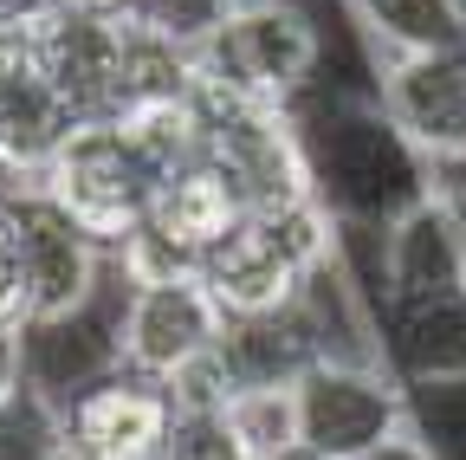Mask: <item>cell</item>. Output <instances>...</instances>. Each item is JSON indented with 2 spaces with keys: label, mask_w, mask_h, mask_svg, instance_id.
I'll return each instance as SVG.
<instances>
[{
  "label": "cell",
  "mask_w": 466,
  "mask_h": 460,
  "mask_svg": "<svg viewBox=\"0 0 466 460\" xmlns=\"http://www.w3.org/2000/svg\"><path fill=\"white\" fill-rule=\"evenodd\" d=\"M291 110H299V130H305L311 189L343 220V234H382V227H395L415 201H428L441 189L434 169L415 156V143L389 124L376 91L318 85Z\"/></svg>",
  "instance_id": "obj_1"
},
{
  "label": "cell",
  "mask_w": 466,
  "mask_h": 460,
  "mask_svg": "<svg viewBox=\"0 0 466 460\" xmlns=\"http://www.w3.org/2000/svg\"><path fill=\"white\" fill-rule=\"evenodd\" d=\"M337 253H343V220L318 195H305L279 208H247L233 220V234L208 247L201 279L227 318H259V312H291Z\"/></svg>",
  "instance_id": "obj_2"
},
{
  "label": "cell",
  "mask_w": 466,
  "mask_h": 460,
  "mask_svg": "<svg viewBox=\"0 0 466 460\" xmlns=\"http://www.w3.org/2000/svg\"><path fill=\"white\" fill-rule=\"evenodd\" d=\"M208 85L259 104H299L324 85V33L305 0H233V14L201 46Z\"/></svg>",
  "instance_id": "obj_3"
},
{
  "label": "cell",
  "mask_w": 466,
  "mask_h": 460,
  "mask_svg": "<svg viewBox=\"0 0 466 460\" xmlns=\"http://www.w3.org/2000/svg\"><path fill=\"white\" fill-rule=\"evenodd\" d=\"M0 214H7L14 247H20L26 318H58L110 292L116 279L110 247L46 182H0Z\"/></svg>",
  "instance_id": "obj_4"
},
{
  "label": "cell",
  "mask_w": 466,
  "mask_h": 460,
  "mask_svg": "<svg viewBox=\"0 0 466 460\" xmlns=\"http://www.w3.org/2000/svg\"><path fill=\"white\" fill-rule=\"evenodd\" d=\"M39 182L66 201L104 247H116L156 208L168 169L143 149V137L124 118H85L66 143H58V156H52V169Z\"/></svg>",
  "instance_id": "obj_5"
},
{
  "label": "cell",
  "mask_w": 466,
  "mask_h": 460,
  "mask_svg": "<svg viewBox=\"0 0 466 460\" xmlns=\"http://www.w3.org/2000/svg\"><path fill=\"white\" fill-rule=\"evenodd\" d=\"M299 441L318 460H370L382 441L415 428V389L382 357H318L299 383Z\"/></svg>",
  "instance_id": "obj_6"
},
{
  "label": "cell",
  "mask_w": 466,
  "mask_h": 460,
  "mask_svg": "<svg viewBox=\"0 0 466 460\" xmlns=\"http://www.w3.org/2000/svg\"><path fill=\"white\" fill-rule=\"evenodd\" d=\"M208 104V162L240 189L247 208H279V201H305L311 189V156L305 130L291 104H259L240 91L201 85Z\"/></svg>",
  "instance_id": "obj_7"
},
{
  "label": "cell",
  "mask_w": 466,
  "mask_h": 460,
  "mask_svg": "<svg viewBox=\"0 0 466 460\" xmlns=\"http://www.w3.org/2000/svg\"><path fill=\"white\" fill-rule=\"evenodd\" d=\"M376 104L415 143V156L434 169V182L466 176V39L434 46V52H408V59H382Z\"/></svg>",
  "instance_id": "obj_8"
},
{
  "label": "cell",
  "mask_w": 466,
  "mask_h": 460,
  "mask_svg": "<svg viewBox=\"0 0 466 460\" xmlns=\"http://www.w3.org/2000/svg\"><path fill=\"white\" fill-rule=\"evenodd\" d=\"M227 331V312L220 299L208 292L201 272H182V279H143L130 285L124 279V305H116V337H124V370L137 376H182L188 363H201Z\"/></svg>",
  "instance_id": "obj_9"
},
{
  "label": "cell",
  "mask_w": 466,
  "mask_h": 460,
  "mask_svg": "<svg viewBox=\"0 0 466 460\" xmlns=\"http://www.w3.org/2000/svg\"><path fill=\"white\" fill-rule=\"evenodd\" d=\"M116 305H124V279H110V292L58 312V318H26V389L46 402H78L104 376L124 370V337H116Z\"/></svg>",
  "instance_id": "obj_10"
},
{
  "label": "cell",
  "mask_w": 466,
  "mask_h": 460,
  "mask_svg": "<svg viewBox=\"0 0 466 460\" xmlns=\"http://www.w3.org/2000/svg\"><path fill=\"white\" fill-rule=\"evenodd\" d=\"M33 66L72 104L78 124L85 118H116V91H124V20L52 7L46 20H33Z\"/></svg>",
  "instance_id": "obj_11"
},
{
  "label": "cell",
  "mask_w": 466,
  "mask_h": 460,
  "mask_svg": "<svg viewBox=\"0 0 466 460\" xmlns=\"http://www.w3.org/2000/svg\"><path fill=\"white\" fill-rule=\"evenodd\" d=\"M66 428L78 460H162L175 434V395L156 376L116 370L78 402H66Z\"/></svg>",
  "instance_id": "obj_12"
},
{
  "label": "cell",
  "mask_w": 466,
  "mask_h": 460,
  "mask_svg": "<svg viewBox=\"0 0 466 460\" xmlns=\"http://www.w3.org/2000/svg\"><path fill=\"white\" fill-rule=\"evenodd\" d=\"M214 357L227 363L233 389H291L324 357V337L305 318V305H291V312H259V318H227Z\"/></svg>",
  "instance_id": "obj_13"
},
{
  "label": "cell",
  "mask_w": 466,
  "mask_h": 460,
  "mask_svg": "<svg viewBox=\"0 0 466 460\" xmlns=\"http://www.w3.org/2000/svg\"><path fill=\"white\" fill-rule=\"evenodd\" d=\"M72 130H78L72 104L46 85L33 59L0 78V182H39Z\"/></svg>",
  "instance_id": "obj_14"
},
{
  "label": "cell",
  "mask_w": 466,
  "mask_h": 460,
  "mask_svg": "<svg viewBox=\"0 0 466 460\" xmlns=\"http://www.w3.org/2000/svg\"><path fill=\"white\" fill-rule=\"evenodd\" d=\"M247 214V201H240V189H233L220 169L201 156V162H188V169H175V176L162 182V195H156V208L143 214L149 227H162V234L182 247L195 266L208 260V247H220L227 234H233V220Z\"/></svg>",
  "instance_id": "obj_15"
},
{
  "label": "cell",
  "mask_w": 466,
  "mask_h": 460,
  "mask_svg": "<svg viewBox=\"0 0 466 460\" xmlns=\"http://www.w3.org/2000/svg\"><path fill=\"white\" fill-rule=\"evenodd\" d=\"M343 7L357 39L370 46V66L466 39V0H343Z\"/></svg>",
  "instance_id": "obj_16"
},
{
  "label": "cell",
  "mask_w": 466,
  "mask_h": 460,
  "mask_svg": "<svg viewBox=\"0 0 466 460\" xmlns=\"http://www.w3.org/2000/svg\"><path fill=\"white\" fill-rule=\"evenodd\" d=\"M227 422H233V434L247 441L253 460H279L291 447H305L299 441V395H291V389H233Z\"/></svg>",
  "instance_id": "obj_17"
},
{
  "label": "cell",
  "mask_w": 466,
  "mask_h": 460,
  "mask_svg": "<svg viewBox=\"0 0 466 460\" xmlns=\"http://www.w3.org/2000/svg\"><path fill=\"white\" fill-rule=\"evenodd\" d=\"M0 460H78L66 409L33 395V389L20 402H7V409H0Z\"/></svg>",
  "instance_id": "obj_18"
},
{
  "label": "cell",
  "mask_w": 466,
  "mask_h": 460,
  "mask_svg": "<svg viewBox=\"0 0 466 460\" xmlns=\"http://www.w3.org/2000/svg\"><path fill=\"white\" fill-rule=\"evenodd\" d=\"M162 460H253V454L233 434L227 409H175V434Z\"/></svg>",
  "instance_id": "obj_19"
},
{
  "label": "cell",
  "mask_w": 466,
  "mask_h": 460,
  "mask_svg": "<svg viewBox=\"0 0 466 460\" xmlns=\"http://www.w3.org/2000/svg\"><path fill=\"white\" fill-rule=\"evenodd\" d=\"M233 14V0H130V20L156 26V33H175L188 46H208V33Z\"/></svg>",
  "instance_id": "obj_20"
},
{
  "label": "cell",
  "mask_w": 466,
  "mask_h": 460,
  "mask_svg": "<svg viewBox=\"0 0 466 460\" xmlns=\"http://www.w3.org/2000/svg\"><path fill=\"white\" fill-rule=\"evenodd\" d=\"M26 395V318H0V409Z\"/></svg>",
  "instance_id": "obj_21"
},
{
  "label": "cell",
  "mask_w": 466,
  "mask_h": 460,
  "mask_svg": "<svg viewBox=\"0 0 466 460\" xmlns=\"http://www.w3.org/2000/svg\"><path fill=\"white\" fill-rule=\"evenodd\" d=\"M0 318H26V285H20V247H14V227L0 214Z\"/></svg>",
  "instance_id": "obj_22"
},
{
  "label": "cell",
  "mask_w": 466,
  "mask_h": 460,
  "mask_svg": "<svg viewBox=\"0 0 466 460\" xmlns=\"http://www.w3.org/2000/svg\"><path fill=\"white\" fill-rule=\"evenodd\" d=\"M370 460H447V454H441V441H434V434L415 422V428H401L395 441H382Z\"/></svg>",
  "instance_id": "obj_23"
},
{
  "label": "cell",
  "mask_w": 466,
  "mask_h": 460,
  "mask_svg": "<svg viewBox=\"0 0 466 460\" xmlns=\"http://www.w3.org/2000/svg\"><path fill=\"white\" fill-rule=\"evenodd\" d=\"M52 14V0H0V20H14V26H33Z\"/></svg>",
  "instance_id": "obj_24"
},
{
  "label": "cell",
  "mask_w": 466,
  "mask_h": 460,
  "mask_svg": "<svg viewBox=\"0 0 466 460\" xmlns=\"http://www.w3.org/2000/svg\"><path fill=\"white\" fill-rule=\"evenodd\" d=\"M52 7H72V14H110V20H124V14H130V0H52Z\"/></svg>",
  "instance_id": "obj_25"
},
{
  "label": "cell",
  "mask_w": 466,
  "mask_h": 460,
  "mask_svg": "<svg viewBox=\"0 0 466 460\" xmlns=\"http://www.w3.org/2000/svg\"><path fill=\"white\" fill-rule=\"evenodd\" d=\"M441 189H447V195H453V201L466 208V176H453V182H441Z\"/></svg>",
  "instance_id": "obj_26"
}]
</instances>
